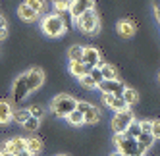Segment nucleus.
Wrapping results in <instances>:
<instances>
[{"label": "nucleus", "mask_w": 160, "mask_h": 156, "mask_svg": "<svg viewBox=\"0 0 160 156\" xmlns=\"http://www.w3.org/2000/svg\"><path fill=\"white\" fill-rule=\"evenodd\" d=\"M89 75H91V79L97 83V87H98V83L104 81V79H102V73H100V68H93V70L89 71Z\"/></svg>", "instance_id": "nucleus-30"}, {"label": "nucleus", "mask_w": 160, "mask_h": 156, "mask_svg": "<svg viewBox=\"0 0 160 156\" xmlns=\"http://www.w3.org/2000/svg\"><path fill=\"white\" fill-rule=\"evenodd\" d=\"M133 112L128 108L123 112H116L112 118V129H114V135H120V133H125V129L129 127V124L133 121Z\"/></svg>", "instance_id": "nucleus-5"}, {"label": "nucleus", "mask_w": 160, "mask_h": 156, "mask_svg": "<svg viewBox=\"0 0 160 156\" xmlns=\"http://www.w3.org/2000/svg\"><path fill=\"white\" fill-rule=\"evenodd\" d=\"M58 156H68V154H58Z\"/></svg>", "instance_id": "nucleus-38"}, {"label": "nucleus", "mask_w": 160, "mask_h": 156, "mask_svg": "<svg viewBox=\"0 0 160 156\" xmlns=\"http://www.w3.org/2000/svg\"><path fill=\"white\" fill-rule=\"evenodd\" d=\"M151 135L154 139H160V119H152V129H151Z\"/></svg>", "instance_id": "nucleus-32"}, {"label": "nucleus", "mask_w": 160, "mask_h": 156, "mask_svg": "<svg viewBox=\"0 0 160 156\" xmlns=\"http://www.w3.org/2000/svg\"><path fill=\"white\" fill-rule=\"evenodd\" d=\"M39 124H41V119H35V118L29 116L21 125H23V129H27V131H37L39 129Z\"/></svg>", "instance_id": "nucleus-27"}, {"label": "nucleus", "mask_w": 160, "mask_h": 156, "mask_svg": "<svg viewBox=\"0 0 160 156\" xmlns=\"http://www.w3.org/2000/svg\"><path fill=\"white\" fill-rule=\"evenodd\" d=\"M81 62L87 66L89 70L98 68V66L102 64L100 62V52H98V48H95V46H85L83 48V58H81Z\"/></svg>", "instance_id": "nucleus-10"}, {"label": "nucleus", "mask_w": 160, "mask_h": 156, "mask_svg": "<svg viewBox=\"0 0 160 156\" xmlns=\"http://www.w3.org/2000/svg\"><path fill=\"white\" fill-rule=\"evenodd\" d=\"M0 156H12V154H10L6 149H2V150H0Z\"/></svg>", "instance_id": "nucleus-35"}, {"label": "nucleus", "mask_w": 160, "mask_h": 156, "mask_svg": "<svg viewBox=\"0 0 160 156\" xmlns=\"http://www.w3.org/2000/svg\"><path fill=\"white\" fill-rule=\"evenodd\" d=\"M89 10H95V0H72L70 4V16L72 19H77Z\"/></svg>", "instance_id": "nucleus-8"}, {"label": "nucleus", "mask_w": 160, "mask_h": 156, "mask_svg": "<svg viewBox=\"0 0 160 156\" xmlns=\"http://www.w3.org/2000/svg\"><path fill=\"white\" fill-rule=\"evenodd\" d=\"M77 106V100L70 95H58L52 98L50 102V112L56 116V118H68V114H72Z\"/></svg>", "instance_id": "nucleus-1"}, {"label": "nucleus", "mask_w": 160, "mask_h": 156, "mask_svg": "<svg viewBox=\"0 0 160 156\" xmlns=\"http://www.w3.org/2000/svg\"><path fill=\"white\" fill-rule=\"evenodd\" d=\"M4 149L12 156H18L19 152L25 150V137H12V139H8L6 144H4Z\"/></svg>", "instance_id": "nucleus-11"}, {"label": "nucleus", "mask_w": 160, "mask_h": 156, "mask_svg": "<svg viewBox=\"0 0 160 156\" xmlns=\"http://www.w3.org/2000/svg\"><path fill=\"white\" fill-rule=\"evenodd\" d=\"M27 110H29V116L35 118V119H41V118L44 116V108L39 106V104H33V106H29Z\"/></svg>", "instance_id": "nucleus-28"}, {"label": "nucleus", "mask_w": 160, "mask_h": 156, "mask_svg": "<svg viewBox=\"0 0 160 156\" xmlns=\"http://www.w3.org/2000/svg\"><path fill=\"white\" fill-rule=\"evenodd\" d=\"M27 118H29V110L27 108H19V110H14L12 121H16V124H23Z\"/></svg>", "instance_id": "nucleus-25"}, {"label": "nucleus", "mask_w": 160, "mask_h": 156, "mask_svg": "<svg viewBox=\"0 0 160 156\" xmlns=\"http://www.w3.org/2000/svg\"><path fill=\"white\" fill-rule=\"evenodd\" d=\"M8 37V23H6V19L0 16V41H4Z\"/></svg>", "instance_id": "nucleus-31"}, {"label": "nucleus", "mask_w": 160, "mask_h": 156, "mask_svg": "<svg viewBox=\"0 0 160 156\" xmlns=\"http://www.w3.org/2000/svg\"><path fill=\"white\" fill-rule=\"evenodd\" d=\"M75 25L81 33H87V35H93V33L98 31V16L95 10H89L83 16H79L75 19Z\"/></svg>", "instance_id": "nucleus-3"}, {"label": "nucleus", "mask_w": 160, "mask_h": 156, "mask_svg": "<svg viewBox=\"0 0 160 156\" xmlns=\"http://www.w3.org/2000/svg\"><path fill=\"white\" fill-rule=\"evenodd\" d=\"M27 95H29V89L25 83V73H21L16 77V81L12 85V98H14V102H21Z\"/></svg>", "instance_id": "nucleus-6"}, {"label": "nucleus", "mask_w": 160, "mask_h": 156, "mask_svg": "<svg viewBox=\"0 0 160 156\" xmlns=\"http://www.w3.org/2000/svg\"><path fill=\"white\" fill-rule=\"evenodd\" d=\"M100 119V112H98V108L91 104L85 112H83V124H97V121Z\"/></svg>", "instance_id": "nucleus-19"}, {"label": "nucleus", "mask_w": 160, "mask_h": 156, "mask_svg": "<svg viewBox=\"0 0 160 156\" xmlns=\"http://www.w3.org/2000/svg\"><path fill=\"white\" fill-rule=\"evenodd\" d=\"M25 4H27L37 16H41L44 10H47V0H25Z\"/></svg>", "instance_id": "nucleus-22"}, {"label": "nucleus", "mask_w": 160, "mask_h": 156, "mask_svg": "<svg viewBox=\"0 0 160 156\" xmlns=\"http://www.w3.org/2000/svg\"><path fill=\"white\" fill-rule=\"evenodd\" d=\"M154 12H156L158 21H160V0H154Z\"/></svg>", "instance_id": "nucleus-34"}, {"label": "nucleus", "mask_w": 160, "mask_h": 156, "mask_svg": "<svg viewBox=\"0 0 160 156\" xmlns=\"http://www.w3.org/2000/svg\"><path fill=\"white\" fill-rule=\"evenodd\" d=\"M100 73H102V79L104 81H110V79H118V73H116V68L110 64H100Z\"/></svg>", "instance_id": "nucleus-20"}, {"label": "nucleus", "mask_w": 160, "mask_h": 156, "mask_svg": "<svg viewBox=\"0 0 160 156\" xmlns=\"http://www.w3.org/2000/svg\"><path fill=\"white\" fill-rule=\"evenodd\" d=\"M79 83H81V87H85V89H89V91H93V89H97V83L91 79V75L87 73V75H83L81 79H79Z\"/></svg>", "instance_id": "nucleus-29"}, {"label": "nucleus", "mask_w": 160, "mask_h": 156, "mask_svg": "<svg viewBox=\"0 0 160 156\" xmlns=\"http://www.w3.org/2000/svg\"><path fill=\"white\" fill-rule=\"evenodd\" d=\"M68 58H70V62H81V58H83V46L73 44V46L68 50Z\"/></svg>", "instance_id": "nucleus-24"}, {"label": "nucleus", "mask_w": 160, "mask_h": 156, "mask_svg": "<svg viewBox=\"0 0 160 156\" xmlns=\"http://www.w3.org/2000/svg\"><path fill=\"white\" fill-rule=\"evenodd\" d=\"M116 29H118V35H122L123 39H129V37L135 35V25H133V21H129V19H120Z\"/></svg>", "instance_id": "nucleus-13"}, {"label": "nucleus", "mask_w": 160, "mask_h": 156, "mask_svg": "<svg viewBox=\"0 0 160 156\" xmlns=\"http://www.w3.org/2000/svg\"><path fill=\"white\" fill-rule=\"evenodd\" d=\"M102 100H104V104L108 108H112L114 112H123V110H128V104L123 102L122 96H114V95H102Z\"/></svg>", "instance_id": "nucleus-12"}, {"label": "nucleus", "mask_w": 160, "mask_h": 156, "mask_svg": "<svg viewBox=\"0 0 160 156\" xmlns=\"http://www.w3.org/2000/svg\"><path fill=\"white\" fill-rule=\"evenodd\" d=\"M25 83H27L29 93L37 91V89H39V87L44 83V73H42V70H39V68H33V70L25 71Z\"/></svg>", "instance_id": "nucleus-9"}, {"label": "nucleus", "mask_w": 160, "mask_h": 156, "mask_svg": "<svg viewBox=\"0 0 160 156\" xmlns=\"http://www.w3.org/2000/svg\"><path fill=\"white\" fill-rule=\"evenodd\" d=\"M137 141V147H139V152H141V156L152 147V143H154V137L151 135V133H141L139 137L135 139Z\"/></svg>", "instance_id": "nucleus-15"}, {"label": "nucleus", "mask_w": 160, "mask_h": 156, "mask_svg": "<svg viewBox=\"0 0 160 156\" xmlns=\"http://www.w3.org/2000/svg\"><path fill=\"white\" fill-rule=\"evenodd\" d=\"M123 135H125V137H129V139H137V137L141 135V124H139L137 119H133L131 124H129V127L125 129Z\"/></svg>", "instance_id": "nucleus-23"}, {"label": "nucleus", "mask_w": 160, "mask_h": 156, "mask_svg": "<svg viewBox=\"0 0 160 156\" xmlns=\"http://www.w3.org/2000/svg\"><path fill=\"white\" fill-rule=\"evenodd\" d=\"M18 156H33V154H31V152H27V150H23V152H19Z\"/></svg>", "instance_id": "nucleus-36"}, {"label": "nucleus", "mask_w": 160, "mask_h": 156, "mask_svg": "<svg viewBox=\"0 0 160 156\" xmlns=\"http://www.w3.org/2000/svg\"><path fill=\"white\" fill-rule=\"evenodd\" d=\"M98 91L102 95H114V96H122V93L125 91V85L118 79H110V81H102L98 83Z\"/></svg>", "instance_id": "nucleus-7"}, {"label": "nucleus", "mask_w": 160, "mask_h": 156, "mask_svg": "<svg viewBox=\"0 0 160 156\" xmlns=\"http://www.w3.org/2000/svg\"><path fill=\"white\" fill-rule=\"evenodd\" d=\"M68 124H72V125H81L83 124V114L81 112H77V110H73L72 114H68Z\"/></svg>", "instance_id": "nucleus-26"}, {"label": "nucleus", "mask_w": 160, "mask_h": 156, "mask_svg": "<svg viewBox=\"0 0 160 156\" xmlns=\"http://www.w3.org/2000/svg\"><path fill=\"white\" fill-rule=\"evenodd\" d=\"M18 16H19V19H23V21H35L39 16L33 12V10L23 2V4H19L18 6Z\"/></svg>", "instance_id": "nucleus-17"}, {"label": "nucleus", "mask_w": 160, "mask_h": 156, "mask_svg": "<svg viewBox=\"0 0 160 156\" xmlns=\"http://www.w3.org/2000/svg\"><path fill=\"white\" fill-rule=\"evenodd\" d=\"M89 71H91V70L87 68L83 62H70V73H72L73 77H77V79H81V77L87 75Z\"/></svg>", "instance_id": "nucleus-18"}, {"label": "nucleus", "mask_w": 160, "mask_h": 156, "mask_svg": "<svg viewBox=\"0 0 160 156\" xmlns=\"http://www.w3.org/2000/svg\"><path fill=\"white\" fill-rule=\"evenodd\" d=\"M110 156H122V154H120V152H112Z\"/></svg>", "instance_id": "nucleus-37"}, {"label": "nucleus", "mask_w": 160, "mask_h": 156, "mask_svg": "<svg viewBox=\"0 0 160 156\" xmlns=\"http://www.w3.org/2000/svg\"><path fill=\"white\" fill-rule=\"evenodd\" d=\"M114 143H116L118 152H120L122 156H141L139 147H137V141L125 137L123 133H120V135H114Z\"/></svg>", "instance_id": "nucleus-4"}, {"label": "nucleus", "mask_w": 160, "mask_h": 156, "mask_svg": "<svg viewBox=\"0 0 160 156\" xmlns=\"http://www.w3.org/2000/svg\"><path fill=\"white\" fill-rule=\"evenodd\" d=\"M139 124H141V133H151V129H152V121L151 119H143Z\"/></svg>", "instance_id": "nucleus-33"}, {"label": "nucleus", "mask_w": 160, "mask_h": 156, "mask_svg": "<svg viewBox=\"0 0 160 156\" xmlns=\"http://www.w3.org/2000/svg\"><path fill=\"white\" fill-rule=\"evenodd\" d=\"M41 29H42V33H44L47 37L56 39V37L64 35L68 27H66L64 19H62L58 14H48V16L42 17V21H41Z\"/></svg>", "instance_id": "nucleus-2"}, {"label": "nucleus", "mask_w": 160, "mask_h": 156, "mask_svg": "<svg viewBox=\"0 0 160 156\" xmlns=\"http://www.w3.org/2000/svg\"><path fill=\"white\" fill-rule=\"evenodd\" d=\"M122 98H123V102L128 104V108L131 104H135L137 100H139V93L135 91V89H129V87H125V91L122 93Z\"/></svg>", "instance_id": "nucleus-21"}, {"label": "nucleus", "mask_w": 160, "mask_h": 156, "mask_svg": "<svg viewBox=\"0 0 160 156\" xmlns=\"http://www.w3.org/2000/svg\"><path fill=\"white\" fill-rule=\"evenodd\" d=\"M25 150L31 152L33 156L39 154V152L42 150V141H41L39 137H27V139H25Z\"/></svg>", "instance_id": "nucleus-16"}, {"label": "nucleus", "mask_w": 160, "mask_h": 156, "mask_svg": "<svg viewBox=\"0 0 160 156\" xmlns=\"http://www.w3.org/2000/svg\"><path fill=\"white\" fill-rule=\"evenodd\" d=\"M158 79H160V75H158Z\"/></svg>", "instance_id": "nucleus-39"}, {"label": "nucleus", "mask_w": 160, "mask_h": 156, "mask_svg": "<svg viewBox=\"0 0 160 156\" xmlns=\"http://www.w3.org/2000/svg\"><path fill=\"white\" fill-rule=\"evenodd\" d=\"M12 116H14V108L10 102L6 100H0V124L2 125H8L12 121Z\"/></svg>", "instance_id": "nucleus-14"}]
</instances>
